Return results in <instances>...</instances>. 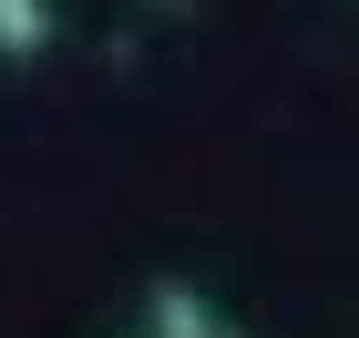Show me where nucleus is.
<instances>
[{
  "label": "nucleus",
  "instance_id": "f257e3e1",
  "mask_svg": "<svg viewBox=\"0 0 359 338\" xmlns=\"http://www.w3.org/2000/svg\"><path fill=\"white\" fill-rule=\"evenodd\" d=\"M0 41L21 52V41H41V10H21V0H0Z\"/></svg>",
  "mask_w": 359,
  "mask_h": 338
}]
</instances>
